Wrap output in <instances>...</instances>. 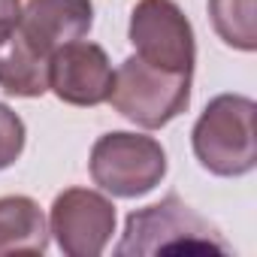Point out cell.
Returning <instances> with one entry per match:
<instances>
[{"label": "cell", "mask_w": 257, "mask_h": 257, "mask_svg": "<svg viewBox=\"0 0 257 257\" xmlns=\"http://www.w3.org/2000/svg\"><path fill=\"white\" fill-rule=\"evenodd\" d=\"M209 16L215 25V34L239 49L254 52L257 49V16H254V0H209Z\"/></svg>", "instance_id": "cell-11"}, {"label": "cell", "mask_w": 257, "mask_h": 257, "mask_svg": "<svg viewBox=\"0 0 257 257\" xmlns=\"http://www.w3.org/2000/svg\"><path fill=\"white\" fill-rule=\"evenodd\" d=\"M25 121L7 103H0V170L13 167L25 152Z\"/></svg>", "instance_id": "cell-12"}, {"label": "cell", "mask_w": 257, "mask_h": 257, "mask_svg": "<svg viewBox=\"0 0 257 257\" xmlns=\"http://www.w3.org/2000/svg\"><path fill=\"white\" fill-rule=\"evenodd\" d=\"M115 70L109 55L88 40H73L52 55L49 91L70 106H100L109 100Z\"/></svg>", "instance_id": "cell-7"}, {"label": "cell", "mask_w": 257, "mask_h": 257, "mask_svg": "<svg viewBox=\"0 0 257 257\" xmlns=\"http://www.w3.org/2000/svg\"><path fill=\"white\" fill-rule=\"evenodd\" d=\"M191 79L194 73H173L131 55L115 70L109 103L127 121L158 131L191 106Z\"/></svg>", "instance_id": "cell-3"}, {"label": "cell", "mask_w": 257, "mask_h": 257, "mask_svg": "<svg viewBox=\"0 0 257 257\" xmlns=\"http://www.w3.org/2000/svg\"><path fill=\"white\" fill-rule=\"evenodd\" d=\"M22 16V0H0V40H4Z\"/></svg>", "instance_id": "cell-13"}, {"label": "cell", "mask_w": 257, "mask_h": 257, "mask_svg": "<svg viewBox=\"0 0 257 257\" xmlns=\"http://www.w3.org/2000/svg\"><path fill=\"white\" fill-rule=\"evenodd\" d=\"M164 251H215L230 254L221 233L200 218L179 194H167L161 203L137 209L124 221V236L115 245L118 257L127 254H164Z\"/></svg>", "instance_id": "cell-2"}, {"label": "cell", "mask_w": 257, "mask_h": 257, "mask_svg": "<svg viewBox=\"0 0 257 257\" xmlns=\"http://www.w3.org/2000/svg\"><path fill=\"white\" fill-rule=\"evenodd\" d=\"M49 224L37 200L13 194L0 197V257L4 254H46Z\"/></svg>", "instance_id": "cell-10"}, {"label": "cell", "mask_w": 257, "mask_h": 257, "mask_svg": "<svg viewBox=\"0 0 257 257\" xmlns=\"http://www.w3.org/2000/svg\"><path fill=\"white\" fill-rule=\"evenodd\" d=\"M131 43L134 55L146 64L173 70V73H194L197 64V43L194 28L176 0H140L131 13Z\"/></svg>", "instance_id": "cell-5"}, {"label": "cell", "mask_w": 257, "mask_h": 257, "mask_svg": "<svg viewBox=\"0 0 257 257\" xmlns=\"http://www.w3.org/2000/svg\"><path fill=\"white\" fill-rule=\"evenodd\" d=\"M88 170L100 191L121 200H137L164 182L167 152L155 137L112 131L94 143Z\"/></svg>", "instance_id": "cell-4"}, {"label": "cell", "mask_w": 257, "mask_h": 257, "mask_svg": "<svg viewBox=\"0 0 257 257\" xmlns=\"http://www.w3.org/2000/svg\"><path fill=\"white\" fill-rule=\"evenodd\" d=\"M254 112L257 103L242 94H218L209 100L191 131V146L203 170L221 179H236L257 167Z\"/></svg>", "instance_id": "cell-1"}, {"label": "cell", "mask_w": 257, "mask_h": 257, "mask_svg": "<svg viewBox=\"0 0 257 257\" xmlns=\"http://www.w3.org/2000/svg\"><path fill=\"white\" fill-rule=\"evenodd\" d=\"M49 233L67 257H97L115 233V206L97 191L70 188L52 203Z\"/></svg>", "instance_id": "cell-6"}, {"label": "cell", "mask_w": 257, "mask_h": 257, "mask_svg": "<svg viewBox=\"0 0 257 257\" xmlns=\"http://www.w3.org/2000/svg\"><path fill=\"white\" fill-rule=\"evenodd\" d=\"M94 25V4L91 0H28L22 10L16 31L52 61V55L73 43L85 40Z\"/></svg>", "instance_id": "cell-8"}, {"label": "cell", "mask_w": 257, "mask_h": 257, "mask_svg": "<svg viewBox=\"0 0 257 257\" xmlns=\"http://www.w3.org/2000/svg\"><path fill=\"white\" fill-rule=\"evenodd\" d=\"M49 64L16 28L0 40V88L13 97H43L49 91Z\"/></svg>", "instance_id": "cell-9"}]
</instances>
